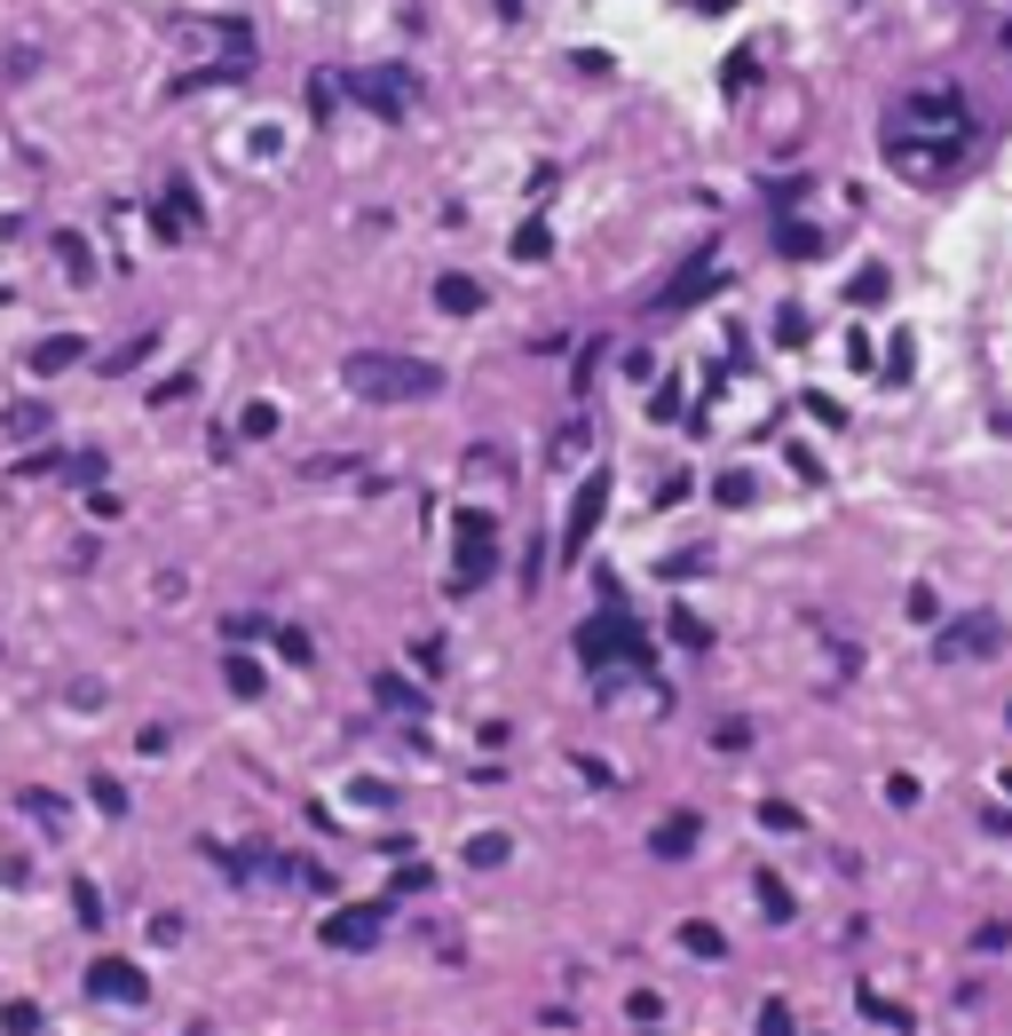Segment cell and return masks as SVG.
<instances>
[{
  "label": "cell",
  "mask_w": 1012,
  "mask_h": 1036,
  "mask_svg": "<svg viewBox=\"0 0 1012 1036\" xmlns=\"http://www.w3.org/2000/svg\"><path fill=\"white\" fill-rule=\"evenodd\" d=\"M341 380L364 396V404H420V396H444V364L396 356V349H356L341 364Z\"/></svg>",
  "instance_id": "6da1fadb"
},
{
  "label": "cell",
  "mask_w": 1012,
  "mask_h": 1036,
  "mask_svg": "<svg viewBox=\"0 0 1012 1036\" xmlns=\"http://www.w3.org/2000/svg\"><path fill=\"white\" fill-rule=\"evenodd\" d=\"M886 166L902 183H950V166L965 158V127H918V119H894L879 136Z\"/></svg>",
  "instance_id": "7a4b0ae2"
},
{
  "label": "cell",
  "mask_w": 1012,
  "mask_h": 1036,
  "mask_svg": "<svg viewBox=\"0 0 1012 1036\" xmlns=\"http://www.w3.org/2000/svg\"><path fill=\"white\" fill-rule=\"evenodd\" d=\"M649 633H640L633 617H617V610H601V617H586L578 625V664H593V673H601V664H640V673H649Z\"/></svg>",
  "instance_id": "3957f363"
},
{
  "label": "cell",
  "mask_w": 1012,
  "mask_h": 1036,
  "mask_svg": "<svg viewBox=\"0 0 1012 1036\" xmlns=\"http://www.w3.org/2000/svg\"><path fill=\"white\" fill-rule=\"evenodd\" d=\"M451 539H459L451 586H459V593H475V586L498 570V522H491V507H459V515H451Z\"/></svg>",
  "instance_id": "277c9868"
},
{
  "label": "cell",
  "mask_w": 1012,
  "mask_h": 1036,
  "mask_svg": "<svg viewBox=\"0 0 1012 1036\" xmlns=\"http://www.w3.org/2000/svg\"><path fill=\"white\" fill-rule=\"evenodd\" d=\"M601 515H610V467H586V483H578V498H569V515H562V539H554L562 570H569V562H586Z\"/></svg>",
  "instance_id": "5b68a950"
},
{
  "label": "cell",
  "mask_w": 1012,
  "mask_h": 1036,
  "mask_svg": "<svg viewBox=\"0 0 1012 1036\" xmlns=\"http://www.w3.org/2000/svg\"><path fill=\"white\" fill-rule=\"evenodd\" d=\"M341 87H349L380 127H403V111H412V80H403V72H349Z\"/></svg>",
  "instance_id": "8992f818"
},
{
  "label": "cell",
  "mask_w": 1012,
  "mask_h": 1036,
  "mask_svg": "<svg viewBox=\"0 0 1012 1036\" xmlns=\"http://www.w3.org/2000/svg\"><path fill=\"white\" fill-rule=\"evenodd\" d=\"M933 649H941V664H957V657H997V649H1004V625H997L989 610L950 617V625L933 633Z\"/></svg>",
  "instance_id": "52a82bcc"
},
{
  "label": "cell",
  "mask_w": 1012,
  "mask_h": 1036,
  "mask_svg": "<svg viewBox=\"0 0 1012 1036\" xmlns=\"http://www.w3.org/2000/svg\"><path fill=\"white\" fill-rule=\"evenodd\" d=\"M380 933H388V910H380V902H349V910H332V918L317 926V942H325V950H373Z\"/></svg>",
  "instance_id": "ba28073f"
},
{
  "label": "cell",
  "mask_w": 1012,
  "mask_h": 1036,
  "mask_svg": "<svg viewBox=\"0 0 1012 1036\" xmlns=\"http://www.w3.org/2000/svg\"><path fill=\"white\" fill-rule=\"evenodd\" d=\"M87 997H111V1005H151V981H143V965H127V957H95V965H87Z\"/></svg>",
  "instance_id": "9c48e42d"
},
{
  "label": "cell",
  "mask_w": 1012,
  "mask_h": 1036,
  "mask_svg": "<svg viewBox=\"0 0 1012 1036\" xmlns=\"http://www.w3.org/2000/svg\"><path fill=\"white\" fill-rule=\"evenodd\" d=\"M720 285H728V270H720V261H713V254H704V261H689V270H681V278H672L664 293H657V309H689V301H713Z\"/></svg>",
  "instance_id": "30bf717a"
},
{
  "label": "cell",
  "mask_w": 1012,
  "mask_h": 1036,
  "mask_svg": "<svg viewBox=\"0 0 1012 1036\" xmlns=\"http://www.w3.org/2000/svg\"><path fill=\"white\" fill-rule=\"evenodd\" d=\"M696 839H704V823H696V815H664V823L649 831V855H657V862H689V855H696Z\"/></svg>",
  "instance_id": "8fae6325"
},
{
  "label": "cell",
  "mask_w": 1012,
  "mask_h": 1036,
  "mask_svg": "<svg viewBox=\"0 0 1012 1036\" xmlns=\"http://www.w3.org/2000/svg\"><path fill=\"white\" fill-rule=\"evenodd\" d=\"M435 309H444V317H475L483 309V285L467 278V270H444V278H435Z\"/></svg>",
  "instance_id": "7c38bea8"
},
{
  "label": "cell",
  "mask_w": 1012,
  "mask_h": 1036,
  "mask_svg": "<svg viewBox=\"0 0 1012 1036\" xmlns=\"http://www.w3.org/2000/svg\"><path fill=\"white\" fill-rule=\"evenodd\" d=\"M752 902H760V918H767V926H791V918H799V902H791V886L775 879V871H760V879H752Z\"/></svg>",
  "instance_id": "4fadbf2b"
},
{
  "label": "cell",
  "mask_w": 1012,
  "mask_h": 1036,
  "mask_svg": "<svg viewBox=\"0 0 1012 1036\" xmlns=\"http://www.w3.org/2000/svg\"><path fill=\"white\" fill-rule=\"evenodd\" d=\"M681 950L704 957V965H720V957H728V933H720L713 918H689V926H681Z\"/></svg>",
  "instance_id": "5bb4252c"
},
{
  "label": "cell",
  "mask_w": 1012,
  "mask_h": 1036,
  "mask_svg": "<svg viewBox=\"0 0 1012 1036\" xmlns=\"http://www.w3.org/2000/svg\"><path fill=\"white\" fill-rule=\"evenodd\" d=\"M87 356V341H72V332H48L40 349H32V373H63V364H80Z\"/></svg>",
  "instance_id": "9a60e30c"
},
{
  "label": "cell",
  "mask_w": 1012,
  "mask_h": 1036,
  "mask_svg": "<svg viewBox=\"0 0 1012 1036\" xmlns=\"http://www.w3.org/2000/svg\"><path fill=\"white\" fill-rule=\"evenodd\" d=\"M713 498H720V507H752V498H760V475H752V467H728V475L713 483Z\"/></svg>",
  "instance_id": "2e32d148"
},
{
  "label": "cell",
  "mask_w": 1012,
  "mask_h": 1036,
  "mask_svg": "<svg viewBox=\"0 0 1012 1036\" xmlns=\"http://www.w3.org/2000/svg\"><path fill=\"white\" fill-rule=\"evenodd\" d=\"M965 950H973V957H1004V950H1012V918H981Z\"/></svg>",
  "instance_id": "e0dca14e"
},
{
  "label": "cell",
  "mask_w": 1012,
  "mask_h": 1036,
  "mask_svg": "<svg viewBox=\"0 0 1012 1036\" xmlns=\"http://www.w3.org/2000/svg\"><path fill=\"white\" fill-rule=\"evenodd\" d=\"M775 246H784L791 261H815V254H823V238H815L807 222H791V214H784V229H775Z\"/></svg>",
  "instance_id": "ac0fdd59"
},
{
  "label": "cell",
  "mask_w": 1012,
  "mask_h": 1036,
  "mask_svg": "<svg viewBox=\"0 0 1012 1036\" xmlns=\"http://www.w3.org/2000/svg\"><path fill=\"white\" fill-rule=\"evenodd\" d=\"M373 696H380L388 713H420V705H427V696H420L412 681H396V673H380V681H373Z\"/></svg>",
  "instance_id": "d6986e66"
},
{
  "label": "cell",
  "mask_w": 1012,
  "mask_h": 1036,
  "mask_svg": "<svg viewBox=\"0 0 1012 1036\" xmlns=\"http://www.w3.org/2000/svg\"><path fill=\"white\" fill-rule=\"evenodd\" d=\"M847 301H855V309H870V301H886V270H879V261H862V270L847 278Z\"/></svg>",
  "instance_id": "ffe728a7"
},
{
  "label": "cell",
  "mask_w": 1012,
  "mask_h": 1036,
  "mask_svg": "<svg viewBox=\"0 0 1012 1036\" xmlns=\"http://www.w3.org/2000/svg\"><path fill=\"white\" fill-rule=\"evenodd\" d=\"M546 254H554V229L546 222H522L515 229V261H546Z\"/></svg>",
  "instance_id": "44dd1931"
},
{
  "label": "cell",
  "mask_w": 1012,
  "mask_h": 1036,
  "mask_svg": "<svg viewBox=\"0 0 1012 1036\" xmlns=\"http://www.w3.org/2000/svg\"><path fill=\"white\" fill-rule=\"evenodd\" d=\"M760 823H767V831H784V839H799V831H807V815L791 808V799H760Z\"/></svg>",
  "instance_id": "7402d4cb"
},
{
  "label": "cell",
  "mask_w": 1012,
  "mask_h": 1036,
  "mask_svg": "<svg viewBox=\"0 0 1012 1036\" xmlns=\"http://www.w3.org/2000/svg\"><path fill=\"white\" fill-rule=\"evenodd\" d=\"M467 862H475V871H498L506 862V831H475V839H467Z\"/></svg>",
  "instance_id": "603a6c76"
},
{
  "label": "cell",
  "mask_w": 1012,
  "mask_h": 1036,
  "mask_svg": "<svg viewBox=\"0 0 1012 1036\" xmlns=\"http://www.w3.org/2000/svg\"><path fill=\"white\" fill-rule=\"evenodd\" d=\"M222 681H230V696H261V664H254V657H230Z\"/></svg>",
  "instance_id": "cb8c5ba5"
},
{
  "label": "cell",
  "mask_w": 1012,
  "mask_h": 1036,
  "mask_svg": "<svg viewBox=\"0 0 1012 1036\" xmlns=\"http://www.w3.org/2000/svg\"><path fill=\"white\" fill-rule=\"evenodd\" d=\"M672 641H681V649H704V641H713V625H704L696 610H672Z\"/></svg>",
  "instance_id": "d4e9b609"
},
{
  "label": "cell",
  "mask_w": 1012,
  "mask_h": 1036,
  "mask_svg": "<svg viewBox=\"0 0 1012 1036\" xmlns=\"http://www.w3.org/2000/svg\"><path fill=\"white\" fill-rule=\"evenodd\" d=\"M752 72H760V56H752V48H736V56H728V72H720V87H728V95H744V87H752Z\"/></svg>",
  "instance_id": "484cf974"
},
{
  "label": "cell",
  "mask_w": 1012,
  "mask_h": 1036,
  "mask_svg": "<svg viewBox=\"0 0 1012 1036\" xmlns=\"http://www.w3.org/2000/svg\"><path fill=\"white\" fill-rule=\"evenodd\" d=\"M625 1013H633L640 1028H657V1021H664V997H657V989H633V997H625Z\"/></svg>",
  "instance_id": "4316f807"
},
{
  "label": "cell",
  "mask_w": 1012,
  "mask_h": 1036,
  "mask_svg": "<svg viewBox=\"0 0 1012 1036\" xmlns=\"http://www.w3.org/2000/svg\"><path fill=\"white\" fill-rule=\"evenodd\" d=\"M807 332H815V325H807V309H784V317H775V341H784V349H807Z\"/></svg>",
  "instance_id": "83f0119b"
},
{
  "label": "cell",
  "mask_w": 1012,
  "mask_h": 1036,
  "mask_svg": "<svg viewBox=\"0 0 1012 1036\" xmlns=\"http://www.w3.org/2000/svg\"><path fill=\"white\" fill-rule=\"evenodd\" d=\"M760 1036H799L791 1005H775V997H767V1005H760Z\"/></svg>",
  "instance_id": "f1b7e54d"
},
{
  "label": "cell",
  "mask_w": 1012,
  "mask_h": 1036,
  "mask_svg": "<svg viewBox=\"0 0 1012 1036\" xmlns=\"http://www.w3.org/2000/svg\"><path fill=\"white\" fill-rule=\"evenodd\" d=\"M56 254H63V270H72V278H87V270H95V261H87V238H72V229L56 238Z\"/></svg>",
  "instance_id": "f546056e"
},
{
  "label": "cell",
  "mask_w": 1012,
  "mask_h": 1036,
  "mask_svg": "<svg viewBox=\"0 0 1012 1036\" xmlns=\"http://www.w3.org/2000/svg\"><path fill=\"white\" fill-rule=\"evenodd\" d=\"M24 808H32V815H40L48 831H63V799H56V791H24Z\"/></svg>",
  "instance_id": "4dcf8cb0"
},
{
  "label": "cell",
  "mask_w": 1012,
  "mask_h": 1036,
  "mask_svg": "<svg viewBox=\"0 0 1012 1036\" xmlns=\"http://www.w3.org/2000/svg\"><path fill=\"white\" fill-rule=\"evenodd\" d=\"M713 744H720V752H744V744H752V720H720Z\"/></svg>",
  "instance_id": "1f68e13d"
},
{
  "label": "cell",
  "mask_w": 1012,
  "mask_h": 1036,
  "mask_svg": "<svg viewBox=\"0 0 1012 1036\" xmlns=\"http://www.w3.org/2000/svg\"><path fill=\"white\" fill-rule=\"evenodd\" d=\"M238 427H246V436H278V404H246Z\"/></svg>",
  "instance_id": "d6a6232c"
},
{
  "label": "cell",
  "mask_w": 1012,
  "mask_h": 1036,
  "mask_svg": "<svg viewBox=\"0 0 1012 1036\" xmlns=\"http://www.w3.org/2000/svg\"><path fill=\"white\" fill-rule=\"evenodd\" d=\"M909 617H918V625H933V617H941V601H933V586H909Z\"/></svg>",
  "instance_id": "836d02e7"
},
{
  "label": "cell",
  "mask_w": 1012,
  "mask_h": 1036,
  "mask_svg": "<svg viewBox=\"0 0 1012 1036\" xmlns=\"http://www.w3.org/2000/svg\"><path fill=\"white\" fill-rule=\"evenodd\" d=\"M278 649H285L293 664H309V657H317V649H309V633H293V625H278Z\"/></svg>",
  "instance_id": "e575fe53"
},
{
  "label": "cell",
  "mask_w": 1012,
  "mask_h": 1036,
  "mask_svg": "<svg viewBox=\"0 0 1012 1036\" xmlns=\"http://www.w3.org/2000/svg\"><path fill=\"white\" fill-rule=\"evenodd\" d=\"M95 808H104V815H127V791H119L111 776H95Z\"/></svg>",
  "instance_id": "d590c367"
},
{
  "label": "cell",
  "mask_w": 1012,
  "mask_h": 1036,
  "mask_svg": "<svg viewBox=\"0 0 1012 1036\" xmlns=\"http://www.w3.org/2000/svg\"><path fill=\"white\" fill-rule=\"evenodd\" d=\"M332 95H341V87H332V80H309V111H317V127L332 119Z\"/></svg>",
  "instance_id": "8d00e7d4"
},
{
  "label": "cell",
  "mask_w": 1012,
  "mask_h": 1036,
  "mask_svg": "<svg viewBox=\"0 0 1012 1036\" xmlns=\"http://www.w3.org/2000/svg\"><path fill=\"white\" fill-rule=\"evenodd\" d=\"M799 190H807V183H767V207H775V214H791V207H799Z\"/></svg>",
  "instance_id": "74e56055"
},
{
  "label": "cell",
  "mask_w": 1012,
  "mask_h": 1036,
  "mask_svg": "<svg viewBox=\"0 0 1012 1036\" xmlns=\"http://www.w3.org/2000/svg\"><path fill=\"white\" fill-rule=\"evenodd\" d=\"M649 412H657V420H681V388H672V380H664V388L649 396Z\"/></svg>",
  "instance_id": "f35d334b"
},
{
  "label": "cell",
  "mask_w": 1012,
  "mask_h": 1036,
  "mask_svg": "<svg viewBox=\"0 0 1012 1036\" xmlns=\"http://www.w3.org/2000/svg\"><path fill=\"white\" fill-rule=\"evenodd\" d=\"M981 823H989V831H997V839H1012V808H989V815H981Z\"/></svg>",
  "instance_id": "ab89813d"
},
{
  "label": "cell",
  "mask_w": 1012,
  "mask_h": 1036,
  "mask_svg": "<svg viewBox=\"0 0 1012 1036\" xmlns=\"http://www.w3.org/2000/svg\"><path fill=\"white\" fill-rule=\"evenodd\" d=\"M696 9H704V16H728V9H736V0H696Z\"/></svg>",
  "instance_id": "60d3db41"
},
{
  "label": "cell",
  "mask_w": 1012,
  "mask_h": 1036,
  "mask_svg": "<svg viewBox=\"0 0 1012 1036\" xmlns=\"http://www.w3.org/2000/svg\"><path fill=\"white\" fill-rule=\"evenodd\" d=\"M491 9H498V16H522V0H491Z\"/></svg>",
  "instance_id": "b9f144b4"
},
{
  "label": "cell",
  "mask_w": 1012,
  "mask_h": 1036,
  "mask_svg": "<svg viewBox=\"0 0 1012 1036\" xmlns=\"http://www.w3.org/2000/svg\"><path fill=\"white\" fill-rule=\"evenodd\" d=\"M1004 48H1012V24H1004Z\"/></svg>",
  "instance_id": "7bdbcfd3"
},
{
  "label": "cell",
  "mask_w": 1012,
  "mask_h": 1036,
  "mask_svg": "<svg viewBox=\"0 0 1012 1036\" xmlns=\"http://www.w3.org/2000/svg\"><path fill=\"white\" fill-rule=\"evenodd\" d=\"M649 1036H664V1028H649Z\"/></svg>",
  "instance_id": "ee69618b"
},
{
  "label": "cell",
  "mask_w": 1012,
  "mask_h": 1036,
  "mask_svg": "<svg viewBox=\"0 0 1012 1036\" xmlns=\"http://www.w3.org/2000/svg\"><path fill=\"white\" fill-rule=\"evenodd\" d=\"M1004 720H1012V705H1004Z\"/></svg>",
  "instance_id": "f6af8a7d"
}]
</instances>
